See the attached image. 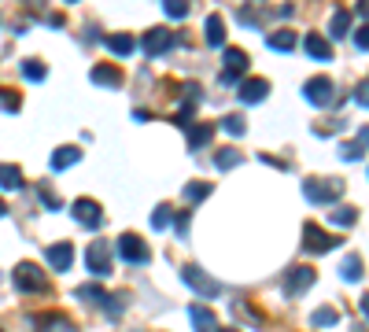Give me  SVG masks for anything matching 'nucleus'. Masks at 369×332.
I'll list each match as a JSON object with an SVG mask.
<instances>
[{
	"mask_svg": "<svg viewBox=\"0 0 369 332\" xmlns=\"http://www.w3.org/2000/svg\"><path fill=\"white\" fill-rule=\"evenodd\" d=\"M4 214H8V203H4V199H0V218H4Z\"/></svg>",
	"mask_w": 369,
	"mask_h": 332,
	"instance_id": "44",
	"label": "nucleus"
},
{
	"mask_svg": "<svg viewBox=\"0 0 369 332\" xmlns=\"http://www.w3.org/2000/svg\"><path fill=\"white\" fill-rule=\"evenodd\" d=\"M343 192V181L340 177H329V181H318V177H307L303 181V196H307L310 203H332L336 196H340Z\"/></svg>",
	"mask_w": 369,
	"mask_h": 332,
	"instance_id": "3",
	"label": "nucleus"
},
{
	"mask_svg": "<svg viewBox=\"0 0 369 332\" xmlns=\"http://www.w3.org/2000/svg\"><path fill=\"white\" fill-rule=\"evenodd\" d=\"M214 163H218V170H233V166H240V152L236 148H218Z\"/></svg>",
	"mask_w": 369,
	"mask_h": 332,
	"instance_id": "25",
	"label": "nucleus"
},
{
	"mask_svg": "<svg viewBox=\"0 0 369 332\" xmlns=\"http://www.w3.org/2000/svg\"><path fill=\"white\" fill-rule=\"evenodd\" d=\"M354 45H358V48H369V23L354 30Z\"/></svg>",
	"mask_w": 369,
	"mask_h": 332,
	"instance_id": "38",
	"label": "nucleus"
},
{
	"mask_svg": "<svg viewBox=\"0 0 369 332\" xmlns=\"http://www.w3.org/2000/svg\"><path fill=\"white\" fill-rule=\"evenodd\" d=\"M170 218H173V211L167 207V203H162V207H155V214H151V229H167Z\"/></svg>",
	"mask_w": 369,
	"mask_h": 332,
	"instance_id": "34",
	"label": "nucleus"
},
{
	"mask_svg": "<svg viewBox=\"0 0 369 332\" xmlns=\"http://www.w3.org/2000/svg\"><path fill=\"white\" fill-rule=\"evenodd\" d=\"M318 281V273L310 270V266H296V270H288V277H285V288L292 295H299V292H307V288Z\"/></svg>",
	"mask_w": 369,
	"mask_h": 332,
	"instance_id": "12",
	"label": "nucleus"
},
{
	"mask_svg": "<svg viewBox=\"0 0 369 332\" xmlns=\"http://www.w3.org/2000/svg\"><path fill=\"white\" fill-rule=\"evenodd\" d=\"M222 130H225V133H233V137H244L247 122L240 119V115H225V119H222Z\"/></svg>",
	"mask_w": 369,
	"mask_h": 332,
	"instance_id": "29",
	"label": "nucleus"
},
{
	"mask_svg": "<svg viewBox=\"0 0 369 332\" xmlns=\"http://www.w3.org/2000/svg\"><path fill=\"white\" fill-rule=\"evenodd\" d=\"M37 196H41V203H45L48 211H59V199H56V192L48 188V181H41V185H37Z\"/></svg>",
	"mask_w": 369,
	"mask_h": 332,
	"instance_id": "35",
	"label": "nucleus"
},
{
	"mask_svg": "<svg viewBox=\"0 0 369 332\" xmlns=\"http://www.w3.org/2000/svg\"><path fill=\"white\" fill-rule=\"evenodd\" d=\"M343 237H325V233L314 226V222H307L303 226V248L314 251V255H321V251H332V248H340Z\"/></svg>",
	"mask_w": 369,
	"mask_h": 332,
	"instance_id": "5",
	"label": "nucleus"
},
{
	"mask_svg": "<svg viewBox=\"0 0 369 332\" xmlns=\"http://www.w3.org/2000/svg\"><path fill=\"white\" fill-rule=\"evenodd\" d=\"M303 48H307V56L310 59H332V45H329V41H325L321 34H307V37H303Z\"/></svg>",
	"mask_w": 369,
	"mask_h": 332,
	"instance_id": "15",
	"label": "nucleus"
},
{
	"mask_svg": "<svg viewBox=\"0 0 369 332\" xmlns=\"http://www.w3.org/2000/svg\"><path fill=\"white\" fill-rule=\"evenodd\" d=\"M85 266H89L96 277L111 273V244H107V240H93L89 251H85Z\"/></svg>",
	"mask_w": 369,
	"mask_h": 332,
	"instance_id": "4",
	"label": "nucleus"
},
{
	"mask_svg": "<svg viewBox=\"0 0 369 332\" xmlns=\"http://www.w3.org/2000/svg\"><path fill=\"white\" fill-rule=\"evenodd\" d=\"M0 104H4V111H19V96L15 92H0Z\"/></svg>",
	"mask_w": 369,
	"mask_h": 332,
	"instance_id": "39",
	"label": "nucleus"
},
{
	"mask_svg": "<svg viewBox=\"0 0 369 332\" xmlns=\"http://www.w3.org/2000/svg\"><path fill=\"white\" fill-rule=\"evenodd\" d=\"M118 255H122V262L140 266V262H148V244L140 240L137 233H122V237H118Z\"/></svg>",
	"mask_w": 369,
	"mask_h": 332,
	"instance_id": "7",
	"label": "nucleus"
},
{
	"mask_svg": "<svg viewBox=\"0 0 369 332\" xmlns=\"http://www.w3.org/2000/svg\"><path fill=\"white\" fill-rule=\"evenodd\" d=\"M189 318H192V329H196V332H218V325H214V321H218V318H214L211 310H203V306H192V310H189Z\"/></svg>",
	"mask_w": 369,
	"mask_h": 332,
	"instance_id": "22",
	"label": "nucleus"
},
{
	"mask_svg": "<svg viewBox=\"0 0 369 332\" xmlns=\"http://www.w3.org/2000/svg\"><path fill=\"white\" fill-rule=\"evenodd\" d=\"M340 155H343V159H362V144H343Z\"/></svg>",
	"mask_w": 369,
	"mask_h": 332,
	"instance_id": "40",
	"label": "nucleus"
},
{
	"mask_svg": "<svg viewBox=\"0 0 369 332\" xmlns=\"http://www.w3.org/2000/svg\"><path fill=\"white\" fill-rule=\"evenodd\" d=\"M340 273H343V281H362V262H358V259H347L343 266H340Z\"/></svg>",
	"mask_w": 369,
	"mask_h": 332,
	"instance_id": "30",
	"label": "nucleus"
},
{
	"mask_svg": "<svg viewBox=\"0 0 369 332\" xmlns=\"http://www.w3.org/2000/svg\"><path fill=\"white\" fill-rule=\"evenodd\" d=\"M347 23H351V12H343V8H340V12L332 15V26H329L332 37H343L347 34Z\"/></svg>",
	"mask_w": 369,
	"mask_h": 332,
	"instance_id": "32",
	"label": "nucleus"
},
{
	"mask_svg": "<svg viewBox=\"0 0 369 332\" xmlns=\"http://www.w3.org/2000/svg\"><path fill=\"white\" fill-rule=\"evenodd\" d=\"M23 78L45 81V63H41V59H26V63H23Z\"/></svg>",
	"mask_w": 369,
	"mask_h": 332,
	"instance_id": "27",
	"label": "nucleus"
},
{
	"mask_svg": "<svg viewBox=\"0 0 369 332\" xmlns=\"http://www.w3.org/2000/svg\"><path fill=\"white\" fill-rule=\"evenodd\" d=\"M82 159V148H74V144H67V148H56L52 152V170H67V166H74Z\"/></svg>",
	"mask_w": 369,
	"mask_h": 332,
	"instance_id": "21",
	"label": "nucleus"
},
{
	"mask_svg": "<svg viewBox=\"0 0 369 332\" xmlns=\"http://www.w3.org/2000/svg\"><path fill=\"white\" fill-rule=\"evenodd\" d=\"M211 137H214L211 122H192L189 126V148H192V152H200L203 144H211Z\"/></svg>",
	"mask_w": 369,
	"mask_h": 332,
	"instance_id": "16",
	"label": "nucleus"
},
{
	"mask_svg": "<svg viewBox=\"0 0 369 332\" xmlns=\"http://www.w3.org/2000/svg\"><path fill=\"white\" fill-rule=\"evenodd\" d=\"M354 104H362V107H369V81H362V85H354Z\"/></svg>",
	"mask_w": 369,
	"mask_h": 332,
	"instance_id": "37",
	"label": "nucleus"
},
{
	"mask_svg": "<svg viewBox=\"0 0 369 332\" xmlns=\"http://www.w3.org/2000/svg\"><path fill=\"white\" fill-rule=\"evenodd\" d=\"M211 196V185H203V181H192V185H184V199L196 203V199H207Z\"/></svg>",
	"mask_w": 369,
	"mask_h": 332,
	"instance_id": "26",
	"label": "nucleus"
},
{
	"mask_svg": "<svg viewBox=\"0 0 369 332\" xmlns=\"http://www.w3.org/2000/svg\"><path fill=\"white\" fill-rule=\"evenodd\" d=\"M12 277H15V288H19V292H26V295L48 292V277L41 273V266H37V262H19Z\"/></svg>",
	"mask_w": 369,
	"mask_h": 332,
	"instance_id": "1",
	"label": "nucleus"
},
{
	"mask_svg": "<svg viewBox=\"0 0 369 332\" xmlns=\"http://www.w3.org/2000/svg\"><path fill=\"white\" fill-rule=\"evenodd\" d=\"M104 41H107V48H111L115 56H129V52L137 48V41L129 37V34H107Z\"/></svg>",
	"mask_w": 369,
	"mask_h": 332,
	"instance_id": "24",
	"label": "nucleus"
},
{
	"mask_svg": "<svg viewBox=\"0 0 369 332\" xmlns=\"http://www.w3.org/2000/svg\"><path fill=\"white\" fill-rule=\"evenodd\" d=\"M78 295L85 299V303H100L104 310H111V314H118V310H122V303H118L115 295H107L100 284H82V288H78Z\"/></svg>",
	"mask_w": 369,
	"mask_h": 332,
	"instance_id": "10",
	"label": "nucleus"
},
{
	"mask_svg": "<svg viewBox=\"0 0 369 332\" xmlns=\"http://www.w3.org/2000/svg\"><path fill=\"white\" fill-rule=\"evenodd\" d=\"M89 78H93V85H107V89H115V85H122V70L111 67V63H96Z\"/></svg>",
	"mask_w": 369,
	"mask_h": 332,
	"instance_id": "14",
	"label": "nucleus"
},
{
	"mask_svg": "<svg viewBox=\"0 0 369 332\" xmlns=\"http://www.w3.org/2000/svg\"><path fill=\"white\" fill-rule=\"evenodd\" d=\"M203 37H207L211 48H222L225 45V26H222V15H211L207 23H203Z\"/></svg>",
	"mask_w": 369,
	"mask_h": 332,
	"instance_id": "19",
	"label": "nucleus"
},
{
	"mask_svg": "<svg viewBox=\"0 0 369 332\" xmlns=\"http://www.w3.org/2000/svg\"><path fill=\"white\" fill-rule=\"evenodd\" d=\"M314 325H318V329H332V325H336V310H332V306L314 310Z\"/></svg>",
	"mask_w": 369,
	"mask_h": 332,
	"instance_id": "31",
	"label": "nucleus"
},
{
	"mask_svg": "<svg viewBox=\"0 0 369 332\" xmlns=\"http://www.w3.org/2000/svg\"><path fill=\"white\" fill-rule=\"evenodd\" d=\"M225 70H229V74H236V78H240V74L247 70V67H252V59H247V52H240V48H229V52H225Z\"/></svg>",
	"mask_w": 369,
	"mask_h": 332,
	"instance_id": "23",
	"label": "nucleus"
},
{
	"mask_svg": "<svg viewBox=\"0 0 369 332\" xmlns=\"http://www.w3.org/2000/svg\"><path fill=\"white\" fill-rule=\"evenodd\" d=\"M173 41H178V37H173L170 26H151L144 34V41H140V48H144L148 56H162L167 48H173Z\"/></svg>",
	"mask_w": 369,
	"mask_h": 332,
	"instance_id": "6",
	"label": "nucleus"
},
{
	"mask_svg": "<svg viewBox=\"0 0 369 332\" xmlns=\"http://www.w3.org/2000/svg\"><path fill=\"white\" fill-rule=\"evenodd\" d=\"M37 332H78L63 314H41L37 318Z\"/></svg>",
	"mask_w": 369,
	"mask_h": 332,
	"instance_id": "18",
	"label": "nucleus"
},
{
	"mask_svg": "<svg viewBox=\"0 0 369 332\" xmlns=\"http://www.w3.org/2000/svg\"><path fill=\"white\" fill-rule=\"evenodd\" d=\"M67 4H78V0H67Z\"/></svg>",
	"mask_w": 369,
	"mask_h": 332,
	"instance_id": "46",
	"label": "nucleus"
},
{
	"mask_svg": "<svg viewBox=\"0 0 369 332\" xmlns=\"http://www.w3.org/2000/svg\"><path fill=\"white\" fill-rule=\"evenodd\" d=\"M266 45L269 48H274V52H292V48H296V30H274V34H269L266 37Z\"/></svg>",
	"mask_w": 369,
	"mask_h": 332,
	"instance_id": "20",
	"label": "nucleus"
},
{
	"mask_svg": "<svg viewBox=\"0 0 369 332\" xmlns=\"http://www.w3.org/2000/svg\"><path fill=\"white\" fill-rule=\"evenodd\" d=\"M26 181H23V170L12 166V163H0V188L4 192H19Z\"/></svg>",
	"mask_w": 369,
	"mask_h": 332,
	"instance_id": "17",
	"label": "nucleus"
},
{
	"mask_svg": "<svg viewBox=\"0 0 369 332\" xmlns=\"http://www.w3.org/2000/svg\"><path fill=\"white\" fill-rule=\"evenodd\" d=\"M45 259L52 270H70V259H74V248H70V240H59V244H52V248L45 251Z\"/></svg>",
	"mask_w": 369,
	"mask_h": 332,
	"instance_id": "13",
	"label": "nucleus"
},
{
	"mask_svg": "<svg viewBox=\"0 0 369 332\" xmlns=\"http://www.w3.org/2000/svg\"><path fill=\"white\" fill-rule=\"evenodd\" d=\"M362 314H366V318H369V292H366V295H362Z\"/></svg>",
	"mask_w": 369,
	"mask_h": 332,
	"instance_id": "43",
	"label": "nucleus"
},
{
	"mask_svg": "<svg viewBox=\"0 0 369 332\" xmlns=\"http://www.w3.org/2000/svg\"><path fill=\"white\" fill-rule=\"evenodd\" d=\"M162 8H167L170 19H184V15H189V0H162Z\"/></svg>",
	"mask_w": 369,
	"mask_h": 332,
	"instance_id": "33",
	"label": "nucleus"
},
{
	"mask_svg": "<svg viewBox=\"0 0 369 332\" xmlns=\"http://www.w3.org/2000/svg\"><path fill=\"white\" fill-rule=\"evenodd\" d=\"M181 281L192 288L196 295H207V299H214V295H222V284L214 281V277H207L200 270L196 262H189V266H181Z\"/></svg>",
	"mask_w": 369,
	"mask_h": 332,
	"instance_id": "2",
	"label": "nucleus"
},
{
	"mask_svg": "<svg viewBox=\"0 0 369 332\" xmlns=\"http://www.w3.org/2000/svg\"><path fill=\"white\" fill-rule=\"evenodd\" d=\"M358 144H369V126H366L362 133H358Z\"/></svg>",
	"mask_w": 369,
	"mask_h": 332,
	"instance_id": "42",
	"label": "nucleus"
},
{
	"mask_svg": "<svg viewBox=\"0 0 369 332\" xmlns=\"http://www.w3.org/2000/svg\"><path fill=\"white\" fill-rule=\"evenodd\" d=\"M354 12L362 15V19H369V0H358V8H354Z\"/></svg>",
	"mask_w": 369,
	"mask_h": 332,
	"instance_id": "41",
	"label": "nucleus"
},
{
	"mask_svg": "<svg viewBox=\"0 0 369 332\" xmlns=\"http://www.w3.org/2000/svg\"><path fill=\"white\" fill-rule=\"evenodd\" d=\"M173 229H178V237H189V211H181L178 218H173Z\"/></svg>",
	"mask_w": 369,
	"mask_h": 332,
	"instance_id": "36",
	"label": "nucleus"
},
{
	"mask_svg": "<svg viewBox=\"0 0 369 332\" xmlns=\"http://www.w3.org/2000/svg\"><path fill=\"white\" fill-rule=\"evenodd\" d=\"M354 218H358V211H354V207H336V211L329 214V222H332V226H351Z\"/></svg>",
	"mask_w": 369,
	"mask_h": 332,
	"instance_id": "28",
	"label": "nucleus"
},
{
	"mask_svg": "<svg viewBox=\"0 0 369 332\" xmlns=\"http://www.w3.org/2000/svg\"><path fill=\"white\" fill-rule=\"evenodd\" d=\"M332 81L329 78H310L307 85H303V96L314 104V107H325V104H332Z\"/></svg>",
	"mask_w": 369,
	"mask_h": 332,
	"instance_id": "9",
	"label": "nucleus"
},
{
	"mask_svg": "<svg viewBox=\"0 0 369 332\" xmlns=\"http://www.w3.org/2000/svg\"><path fill=\"white\" fill-rule=\"evenodd\" d=\"M218 332H240V329H218Z\"/></svg>",
	"mask_w": 369,
	"mask_h": 332,
	"instance_id": "45",
	"label": "nucleus"
},
{
	"mask_svg": "<svg viewBox=\"0 0 369 332\" xmlns=\"http://www.w3.org/2000/svg\"><path fill=\"white\" fill-rule=\"evenodd\" d=\"M74 218H78L85 229H100L104 226V211H100L96 199H78L74 203Z\"/></svg>",
	"mask_w": 369,
	"mask_h": 332,
	"instance_id": "8",
	"label": "nucleus"
},
{
	"mask_svg": "<svg viewBox=\"0 0 369 332\" xmlns=\"http://www.w3.org/2000/svg\"><path fill=\"white\" fill-rule=\"evenodd\" d=\"M236 96H240V104H258L269 96V81L266 78H247L244 85H236Z\"/></svg>",
	"mask_w": 369,
	"mask_h": 332,
	"instance_id": "11",
	"label": "nucleus"
}]
</instances>
